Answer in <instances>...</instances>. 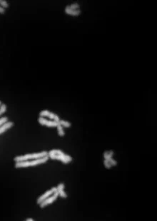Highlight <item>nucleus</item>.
I'll return each instance as SVG.
<instances>
[{
  "instance_id": "nucleus-2",
  "label": "nucleus",
  "mask_w": 157,
  "mask_h": 221,
  "mask_svg": "<svg viewBox=\"0 0 157 221\" xmlns=\"http://www.w3.org/2000/svg\"><path fill=\"white\" fill-rule=\"evenodd\" d=\"M49 159V158L48 156H45L44 157V158H39V159L15 162L14 167H15L16 168H26L34 167V166L42 165V164H46L47 162H48Z\"/></svg>"
},
{
  "instance_id": "nucleus-1",
  "label": "nucleus",
  "mask_w": 157,
  "mask_h": 221,
  "mask_svg": "<svg viewBox=\"0 0 157 221\" xmlns=\"http://www.w3.org/2000/svg\"><path fill=\"white\" fill-rule=\"evenodd\" d=\"M48 157L49 159L53 161H59L63 164H69L72 162L73 158L69 154H65L62 150L54 148V149L50 150L48 152Z\"/></svg>"
},
{
  "instance_id": "nucleus-15",
  "label": "nucleus",
  "mask_w": 157,
  "mask_h": 221,
  "mask_svg": "<svg viewBox=\"0 0 157 221\" xmlns=\"http://www.w3.org/2000/svg\"><path fill=\"white\" fill-rule=\"evenodd\" d=\"M7 105H6L5 103H2V104H1V106H0V116H2L3 114H5V113L7 112Z\"/></svg>"
},
{
  "instance_id": "nucleus-6",
  "label": "nucleus",
  "mask_w": 157,
  "mask_h": 221,
  "mask_svg": "<svg viewBox=\"0 0 157 221\" xmlns=\"http://www.w3.org/2000/svg\"><path fill=\"white\" fill-rule=\"evenodd\" d=\"M39 117H44V118H49L50 120H53V121H55L58 122L60 120L59 116L57 115V114L54 112H51V111L45 109V110H42L39 112Z\"/></svg>"
},
{
  "instance_id": "nucleus-8",
  "label": "nucleus",
  "mask_w": 157,
  "mask_h": 221,
  "mask_svg": "<svg viewBox=\"0 0 157 221\" xmlns=\"http://www.w3.org/2000/svg\"><path fill=\"white\" fill-rule=\"evenodd\" d=\"M57 191L59 194V197L63 199L68 198V194L65 191V185L64 183H60L57 186Z\"/></svg>"
},
{
  "instance_id": "nucleus-9",
  "label": "nucleus",
  "mask_w": 157,
  "mask_h": 221,
  "mask_svg": "<svg viewBox=\"0 0 157 221\" xmlns=\"http://www.w3.org/2000/svg\"><path fill=\"white\" fill-rule=\"evenodd\" d=\"M64 12L67 14V15L71 16V17H79L82 14V11L81 9L79 10H74L71 9L69 7V6H66L65 9H64Z\"/></svg>"
},
{
  "instance_id": "nucleus-18",
  "label": "nucleus",
  "mask_w": 157,
  "mask_h": 221,
  "mask_svg": "<svg viewBox=\"0 0 157 221\" xmlns=\"http://www.w3.org/2000/svg\"><path fill=\"white\" fill-rule=\"evenodd\" d=\"M7 121H9V118L7 116H2L0 118V127L2 125H4L5 123H7Z\"/></svg>"
},
{
  "instance_id": "nucleus-11",
  "label": "nucleus",
  "mask_w": 157,
  "mask_h": 221,
  "mask_svg": "<svg viewBox=\"0 0 157 221\" xmlns=\"http://www.w3.org/2000/svg\"><path fill=\"white\" fill-rule=\"evenodd\" d=\"M58 124H59V125H61V126L64 128H70L71 127V126H72V124H71V123L70 122V121H67V120L61 119V118H60L59 121H58Z\"/></svg>"
},
{
  "instance_id": "nucleus-19",
  "label": "nucleus",
  "mask_w": 157,
  "mask_h": 221,
  "mask_svg": "<svg viewBox=\"0 0 157 221\" xmlns=\"http://www.w3.org/2000/svg\"><path fill=\"white\" fill-rule=\"evenodd\" d=\"M107 160H109V162L111 163V164H112V166H113V167L114 166L115 167V166H116L118 165V161H116V159H114V158H109V159H107Z\"/></svg>"
},
{
  "instance_id": "nucleus-12",
  "label": "nucleus",
  "mask_w": 157,
  "mask_h": 221,
  "mask_svg": "<svg viewBox=\"0 0 157 221\" xmlns=\"http://www.w3.org/2000/svg\"><path fill=\"white\" fill-rule=\"evenodd\" d=\"M114 151L113 150H109V151H106L103 154L104 159H109L111 158H114Z\"/></svg>"
},
{
  "instance_id": "nucleus-5",
  "label": "nucleus",
  "mask_w": 157,
  "mask_h": 221,
  "mask_svg": "<svg viewBox=\"0 0 157 221\" xmlns=\"http://www.w3.org/2000/svg\"><path fill=\"white\" fill-rule=\"evenodd\" d=\"M58 198H59V194L57 191L56 193H54V194L51 195V196H49V197L47 198V199H45L44 201L41 202V203L39 205V208H40L43 209L44 208L47 207V206H50V205L53 204V203H54L57 199H58Z\"/></svg>"
},
{
  "instance_id": "nucleus-4",
  "label": "nucleus",
  "mask_w": 157,
  "mask_h": 221,
  "mask_svg": "<svg viewBox=\"0 0 157 221\" xmlns=\"http://www.w3.org/2000/svg\"><path fill=\"white\" fill-rule=\"evenodd\" d=\"M38 123L41 126L49 127V128H57V126L59 124L57 121L50 120L47 118H44V117H39Z\"/></svg>"
},
{
  "instance_id": "nucleus-10",
  "label": "nucleus",
  "mask_w": 157,
  "mask_h": 221,
  "mask_svg": "<svg viewBox=\"0 0 157 221\" xmlns=\"http://www.w3.org/2000/svg\"><path fill=\"white\" fill-rule=\"evenodd\" d=\"M14 122H13V121H7V122L5 123L4 125H2L1 127H0V135L4 134V133H5L6 131H8V130L11 129V128L14 127Z\"/></svg>"
},
{
  "instance_id": "nucleus-17",
  "label": "nucleus",
  "mask_w": 157,
  "mask_h": 221,
  "mask_svg": "<svg viewBox=\"0 0 157 221\" xmlns=\"http://www.w3.org/2000/svg\"><path fill=\"white\" fill-rule=\"evenodd\" d=\"M103 164H104V167L106 168V169H111L112 167H113V166H112V164H111V163L109 162V160L107 159H104Z\"/></svg>"
},
{
  "instance_id": "nucleus-14",
  "label": "nucleus",
  "mask_w": 157,
  "mask_h": 221,
  "mask_svg": "<svg viewBox=\"0 0 157 221\" xmlns=\"http://www.w3.org/2000/svg\"><path fill=\"white\" fill-rule=\"evenodd\" d=\"M0 6L1 7L4 9H7L9 7V4L8 3V1H6V0H0Z\"/></svg>"
},
{
  "instance_id": "nucleus-16",
  "label": "nucleus",
  "mask_w": 157,
  "mask_h": 221,
  "mask_svg": "<svg viewBox=\"0 0 157 221\" xmlns=\"http://www.w3.org/2000/svg\"><path fill=\"white\" fill-rule=\"evenodd\" d=\"M69 7L71 9H74V10L80 9V4H79L78 2L72 3V4H69Z\"/></svg>"
},
{
  "instance_id": "nucleus-20",
  "label": "nucleus",
  "mask_w": 157,
  "mask_h": 221,
  "mask_svg": "<svg viewBox=\"0 0 157 221\" xmlns=\"http://www.w3.org/2000/svg\"><path fill=\"white\" fill-rule=\"evenodd\" d=\"M6 12V9H4L3 7H1L0 6V14H4Z\"/></svg>"
},
{
  "instance_id": "nucleus-21",
  "label": "nucleus",
  "mask_w": 157,
  "mask_h": 221,
  "mask_svg": "<svg viewBox=\"0 0 157 221\" xmlns=\"http://www.w3.org/2000/svg\"><path fill=\"white\" fill-rule=\"evenodd\" d=\"M26 221H34V220L33 218H27V219L25 220Z\"/></svg>"
},
{
  "instance_id": "nucleus-3",
  "label": "nucleus",
  "mask_w": 157,
  "mask_h": 221,
  "mask_svg": "<svg viewBox=\"0 0 157 221\" xmlns=\"http://www.w3.org/2000/svg\"><path fill=\"white\" fill-rule=\"evenodd\" d=\"M45 156H48V152L46 151H40L37 153H31V154H27L24 155L17 156L14 158V162H20V161H29V160L39 159V158H44Z\"/></svg>"
},
{
  "instance_id": "nucleus-22",
  "label": "nucleus",
  "mask_w": 157,
  "mask_h": 221,
  "mask_svg": "<svg viewBox=\"0 0 157 221\" xmlns=\"http://www.w3.org/2000/svg\"><path fill=\"white\" fill-rule=\"evenodd\" d=\"M1 104H2V102H1V101H0V106H1Z\"/></svg>"
},
{
  "instance_id": "nucleus-7",
  "label": "nucleus",
  "mask_w": 157,
  "mask_h": 221,
  "mask_svg": "<svg viewBox=\"0 0 157 221\" xmlns=\"http://www.w3.org/2000/svg\"><path fill=\"white\" fill-rule=\"evenodd\" d=\"M56 192H57V187H52L51 188L47 190V191L44 192L43 194H41V196H39L38 198H37V204L39 205L41 202L44 201L45 199H47V198L51 196V195H53L54 193H56Z\"/></svg>"
},
{
  "instance_id": "nucleus-13",
  "label": "nucleus",
  "mask_w": 157,
  "mask_h": 221,
  "mask_svg": "<svg viewBox=\"0 0 157 221\" xmlns=\"http://www.w3.org/2000/svg\"><path fill=\"white\" fill-rule=\"evenodd\" d=\"M57 134H58L59 136V137H64L65 136V131H64V128H63L61 125L58 124V126H57Z\"/></svg>"
}]
</instances>
